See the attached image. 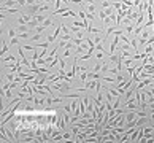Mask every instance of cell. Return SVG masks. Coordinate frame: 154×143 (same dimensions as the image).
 <instances>
[{
	"label": "cell",
	"instance_id": "cell-2",
	"mask_svg": "<svg viewBox=\"0 0 154 143\" xmlns=\"http://www.w3.org/2000/svg\"><path fill=\"white\" fill-rule=\"evenodd\" d=\"M135 118H138V115H137V111H133V110H130L127 115H126V121L127 122H132V121H135Z\"/></svg>",
	"mask_w": 154,
	"mask_h": 143
},
{
	"label": "cell",
	"instance_id": "cell-1",
	"mask_svg": "<svg viewBox=\"0 0 154 143\" xmlns=\"http://www.w3.org/2000/svg\"><path fill=\"white\" fill-rule=\"evenodd\" d=\"M14 7H17V0H2V7H0V10L14 8Z\"/></svg>",
	"mask_w": 154,
	"mask_h": 143
}]
</instances>
